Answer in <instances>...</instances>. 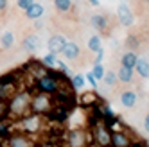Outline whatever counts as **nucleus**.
I'll list each match as a JSON object with an SVG mask.
<instances>
[{"instance_id":"obj_3","label":"nucleus","mask_w":149,"mask_h":147,"mask_svg":"<svg viewBox=\"0 0 149 147\" xmlns=\"http://www.w3.org/2000/svg\"><path fill=\"white\" fill-rule=\"evenodd\" d=\"M36 85H38V90H40V92H45V93H56V92L59 90V83H58V79L52 77V76H49V74L41 76V77L38 79Z\"/></svg>"},{"instance_id":"obj_14","label":"nucleus","mask_w":149,"mask_h":147,"mask_svg":"<svg viewBox=\"0 0 149 147\" xmlns=\"http://www.w3.org/2000/svg\"><path fill=\"white\" fill-rule=\"evenodd\" d=\"M16 93V88L13 83H9V81H0V101H4L7 97H13Z\"/></svg>"},{"instance_id":"obj_6","label":"nucleus","mask_w":149,"mask_h":147,"mask_svg":"<svg viewBox=\"0 0 149 147\" xmlns=\"http://www.w3.org/2000/svg\"><path fill=\"white\" fill-rule=\"evenodd\" d=\"M95 142L101 147H108L111 144V133H108V129L104 126H97L95 128Z\"/></svg>"},{"instance_id":"obj_28","label":"nucleus","mask_w":149,"mask_h":147,"mask_svg":"<svg viewBox=\"0 0 149 147\" xmlns=\"http://www.w3.org/2000/svg\"><path fill=\"white\" fill-rule=\"evenodd\" d=\"M88 83H90V85H92V86H97V79H95V77H93V74H92V72L88 74Z\"/></svg>"},{"instance_id":"obj_25","label":"nucleus","mask_w":149,"mask_h":147,"mask_svg":"<svg viewBox=\"0 0 149 147\" xmlns=\"http://www.w3.org/2000/svg\"><path fill=\"white\" fill-rule=\"evenodd\" d=\"M41 63H43L45 67H56V63H58V59H56V54H52V52H49V54L41 59Z\"/></svg>"},{"instance_id":"obj_10","label":"nucleus","mask_w":149,"mask_h":147,"mask_svg":"<svg viewBox=\"0 0 149 147\" xmlns=\"http://www.w3.org/2000/svg\"><path fill=\"white\" fill-rule=\"evenodd\" d=\"M136 92L135 90H124L120 93V104L124 108H133L135 104H136Z\"/></svg>"},{"instance_id":"obj_11","label":"nucleus","mask_w":149,"mask_h":147,"mask_svg":"<svg viewBox=\"0 0 149 147\" xmlns=\"http://www.w3.org/2000/svg\"><path fill=\"white\" fill-rule=\"evenodd\" d=\"M133 74H135V68L120 65L119 72H117V79H119L120 83H124V85H130V83L133 81Z\"/></svg>"},{"instance_id":"obj_9","label":"nucleus","mask_w":149,"mask_h":147,"mask_svg":"<svg viewBox=\"0 0 149 147\" xmlns=\"http://www.w3.org/2000/svg\"><path fill=\"white\" fill-rule=\"evenodd\" d=\"M68 144H70V147H84V144H86L84 133L79 131V129L70 131V133H68Z\"/></svg>"},{"instance_id":"obj_32","label":"nucleus","mask_w":149,"mask_h":147,"mask_svg":"<svg viewBox=\"0 0 149 147\" xmlns=\"http://www.w3.org/2000/svg\"><path fill=\"white\" fill-rule=\"evenodd\" d=\"M7 7V0H0V11H4Z\"/></svg>"},{"instance_id":"obj_34","label":"nucleus","mask_w":149,"mask_h":147,"mask_svg":"<svg viewBox=\"0 0 149 147\" xmlns=\"http://www.w3.org/2000/svg\"><path fill=\"white\" fill-rule=\"evenodd\" d=\"M41 147H54V145H50V144H43Z\"/></svg>"},{"instance_id":"obj_17","label":"nucleus","mask_w":149,"mask_h":147,"mask_svg":"<svg viewBox=\"0 0 149 147\" xmlns=\"http://www.w3.org/2000/svg\"><path fill=\"white\" fill-rule=\"evenodd\" d=\"M24 129L29 133H36L40 129V117L38 115H33V117H27L24 120Z\"/></svg>"},{"instance_id":"obj_19","label":"nucleus","mask_w":149,"mask_h":147,"mask_svg":"<svg viewBox=\"0 0 149 147\" xmlns=\"http://www.w3.org/2000/svg\"><path fill=\"white\" fill-rule=\"evenodd\" d=\"M13 45H15V34L11 33V31L2 33V36H0V47L2 49H11Z\"/></svg>"},{"instance_id":"obj_13","label":"nucleus","mask_w":149,"mask_h":147,"mask_svg":"<svg viewBox=\"0 0 149 147\" xmlns=\"http://www.w3.org/2000/svg\"><path fill=\"white\" fill-rule=\"evenodd\" d=\"M135 70L140 77L147 79L149 77V59L146 58H136V63H135Z\"/></svg>"},{"instance_id":"obj_1","label":"nucleus","mask_w":149,"mask_h":147,"mask_svg":"<svg viewBox=\"0 0 149 147\" xmlns=\"http://www.w3.org/2000/svg\"><path fill=\"white\" fill-rule=\"evenodd\" d=\"M31 108V95L25 92L22 93H15L11 97V104H9V111L15 115H24Z\"/></svg>"},{"instance_id":"obj_35","label":"nucleus","mask_w":149,"mask_h":147,"mask_svg":"<svg viewBox=\"0 0 149 147\" xmlns=\"http://www.w3.org/2000/svg\"><path fill=\"white\" fill-rule=\"evenodd\" d=\"M144 2H146V4H149V0H144Z\"/></svg>"},{"instance_id":"obj_5","label":"nucleus","mask_w":149,"mask_h":147,"mask_svg":"<svg viewBox=\"0 0 149 147\" xmlns=\"http://www.w3.org/2000/svg\"><path fill=\"white\" fill-rule=\"evenodd\" d=\"M117 18H119L120 25H124V27H131L133 25V13L126 4L119 6V9H117Z\"/></svg>"},{"instance_id":"obj_16","label":"nucleus","mask_w":149,"mask_h":147,"mask_svg":"<svg viewBox=\"0 0 149 147\" xmlns=\"http://www.w3.org/2000/svg\"><path fill=\"white\" fill-rule=\"evenodd\" d=\"M111 144H113V147H127L130 145V138L124 133L115 131V133H111Z\"/></svg>"},{"instance_id":"obj_15","label":"nucleus","mask_w":149,"mask_h":147,"mask_svg":"<svg viewBox=\"0 0 149 147\" xmlns=\"http://www.w3.org/2000/svg\"><path fill=\"white\" fill-rule=\"evenodd\" d=\"M43 6L41 4H36V2H33L27 9H25V16L27 18H31V20H38V18H41V15H43Z\"/></svg>"},{"instance_id":"obj_18","label":"nucleus","mask_w":149,"mask_h":147,"mask_svg":"<svg viewBox=\"0 0 149 147\" xmlns=\"http://www.w3.org/2000/svg\"><path fill=\"white\" fill-rule=\"evenodd\" d=\"M9 147H31V142L24 135H13L9 138Z\"/></svg>"},{"instance_id":"obj_31","label":"nucleus","mask_w":149,"mask_h":147,"mask_svg":"<svg viewBox=\"0 0 149 147\" xmlns=\"http://www.w3.org/2000/svg\"><path fill=\"white\" fill-rule=\"evenodd\" d=\"M7 111V108H6V104L2 102V101H0V117H4V113Z\"/></svg>"},{"instance_id":"obj_21","label":"nucleus","mask_w":149,"mask_h":147,"mask_svg":"<svg viewBox=\"0 0 149 147\" xmlns=\"http://www.w3.org/2000/svg\"><path fill=\"white\" fill-rule=\"evenodd\" d=\"M88 49L92 50V52H97V50H101L102 49V43H101V38L97 36V34H93L90 40H88Z\"/></svg>"},{"instance_id":"obj_33","label":"nucleus","mask_w":149,"mask_h":147,"mask_svg":"<svg viewBox=\"0 0 149 147\" xmlns=\"http://www.w3.org/2000/svg\"><path fill=\"white\" fill-rule=\"evenodd\" d=\"M90 4L92 6H99V0H90Z\"/></svg>"},{"instance_id":"obj_12","label":"nucleus","mask_w":149,"mask_h":147,"mask_svg":"<svg viewBox=\"0 0 149 147\" xmlns=\"http://www.w3.org/2000/svg\"><path fill=\"white\" fill-rule=\"evenodd\" d=\"M90 24L95 31H101V33H104L106 29H108V18H106L104 15H93L90 18Z\"/></svg>"},{"instance_id":"obj_23","label":"nucleus","mask_w":149,"mask_h":147,"mask_svg":"<svg viewBox=\"0 0 149 147\" xmlns=\"http://www.w3.org/2000/svg\"><path fill=\"white\" fill-rule=\"evenodd\" d=\"M54 6L59 13H67L72 7V0H54Z\"/></svg>"},{"instance_id":"obj_2","label":"nucleus","mask_w":149,"mask_h":147,"mask_svg":"<svg viewBox=\"0 0 149 147\" xmlns=\"http://www.w3.org/2000/svg\"><path fill=\"white\" fill-rule=\"evenodd\" d=\"M31 110L34 113H45L50 110V99H49V93L45 92H40L38 95H34L31 99Z\"/></svg>"},{"instance_id":"obj_8","label":"nucleus","mask_w":149,"mask_h":147,"mask_svg":"<svg viewBox=\"0 0 149 147\" xmlns=\"http://www.w3.org/2000/svg\"><path fill=\"white\" fill-rule=\"evenodd\" d=\"M22 47L25 52H36L40 49V38L36 34H27L22 41Z\"/></svg>"},{"instance_id":"obj_24","label":"nucleus","mask_w":149,"mask_h":147,"mask_svg":"<svg viewBox=\"0 0 149 147\" xmlns=\"http://www.w3.org/2000/svg\"><path fill=\"white\" fill-rule=\"evenodd\" d=\"M104 68H102V65L101 63H95L93 65V70H92V74H93V77L97 79V81H102V77H104Z\"/></svg>"},{"instance_id":"obj_7","label":"nucleus","mask_w":149,"mask_h":147,"mask_svg":"<svg viewBox=\"0 0 149 147\" xmlns=\"http://www.w3.org/2000/svg\"><path fill=\"white\" fill-rule=\"evenodd\" d=\"M61 54L65 56L68 61H74V59H77V58H79L81 49H79L77 43H74V41H67V45H65V49H63Z\"/></svg>"},{"instance_id":"obj_4","label":"nucleus","mask_w":149,"mask_h":147,"mask_svg":"<svg viewBox=\"0 0 149 147\" xmlns=\"http://www.w3.org/2000/svg\"><path fill=\"white\" fill-rule=\"evenodd\" d=\"M67 45V40L65 36H61V34H54V36H50L49 41H47V47H49V52H52V54H61L63 49H65Z\"/></svg>"},{"instance_id":"obj_29","label":"nucleus","mask_w":149,"mask_h":147,"mask_svg":"<svg viewBox=\"0 0 149 147\" xmlns=\"http://www.w3.org/2000/svg\"><path fill=\"white\" fill-rule=\"evenodd\" d=\"M102 56H104L102 49H101V50H97V58H95V61H93V63H101V61H102Z\"/></svg>"},{"instance_id":"obj_27","label":"nucleus","mask_w":149,"mask_h":147,"mask_svg":"<svg viewBox=\"0 0 149 147\" xmlns=\"http://www.w3.org/2000/svg\"><path fill=\"white\" fill-rule=\"evenodd\" d=\"M33 2H34V0H18L16 4H18V7H20V9H24V11H25V9H27L31 4H33Z\"/></svg>"},{"instance_id":"obj_30","label":"nucleus","mask_w":149,"mask_h":147,"mask_svg":"<svg viewBox=\"0 0 149 147\" xmlns=\"http://www.w3.org/2000/svg\"><path fill=\"white\" fill-rule=\"evenodd\" d=\"M144 129L149 133V113H147L146 117H144Z\"/></svg>"},{"instance_id":"obj_22","label":"nucleus","mask_w":149,"mask_h":147,"mask_svg":"<svg viewBox=\"0 0 149 147\" xmlns=\"http://www.w3.org/2000/svg\"><path fill=\"white\" fill-rule=\"evenodd\" d=\"M102 81H104V85H106V86H115L119 79H117V74L110 70V72H104V77H102Z\"/></svg>"},{"instance_id":"obj_37","label":"nucleus","mask_w":149,"mask_h":147,"mask_svg":"<svg viewBox=\"0 0 149 147\" xmlns=\"http://www.w3.org/2000/svg\"><path fill=\"white\" fill-rule=\"evenodd\" d=\"M99 147H101V145H99Z\"/></svg>"},{"instance_id":"obj_20","label":"nucleus","mask_w":149,"mask_h":147,"mask_svg":"<svg viewBox=\"0 0 149 147\" xmlns=\"http://www.w3.org/2000/svg\"><path fill=\"white\" fill-rule=\"evenodd\" d=\"M136 54L133 50H130V52H126V54L122 56V59H120V63L124 67H130V68H135V63H136Z\"/></svg>"},{"instance_id":"obj_26","label":"nucleus","mask_w":149,"mask_h":147,"mask_svg":"<svg viewBox=\"0 0 149 147\" xmlns=\"http://www.w3.org/2000/svg\"><path fill=\"white\" fill-rule=\"evenodd\" d=\"M72 86L77 88V90H81V88L84 86V77H83V76H74V77H72Z\"/></svg>"},{"instance_id":"obj_36","label":"nucleus","mask_w":149,"mask_h":147,"mask_svg":"<svg viewBox=\"0 0 149 147\" xmlns=\"http://www.w3.org/2000/svg\"><path fill=\"white\" fill-rule=\"evenodd\" d=\"M127 147H130V145H127ZM131 147H136V145H131Z\"/></svg>"}]
</instances>
